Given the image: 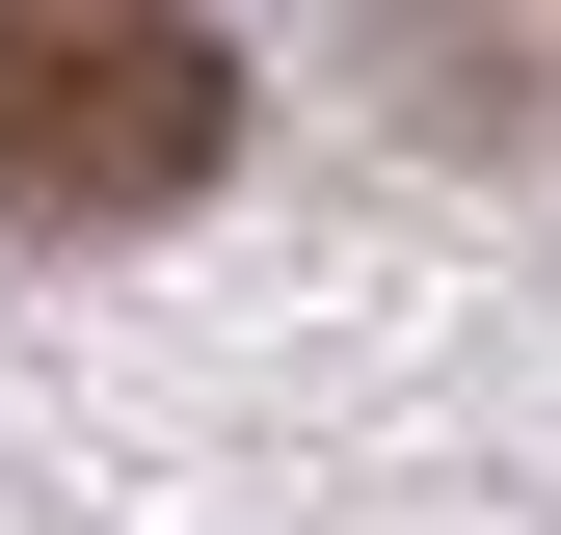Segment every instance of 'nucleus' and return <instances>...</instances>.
Masks as SVG:
<instances>
[{"label":"nucleus","instance_id":"nucleus-1","mask_svg":"<svg viewBox=\"0 0 561 535\" xmlns=\"http://www.w3.org/2000/svg\"><path fill=\"white\" fill-rule=\"evenodd\" d=\"M215 161H241L215 0H0V215L107 241V215H187Z\"/></svg>","mask_w":561,"mask_h":535}]
</instances>
